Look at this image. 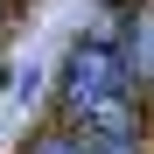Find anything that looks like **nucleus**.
<instances>
[{"instance_id":"7ed1b4c3","label":"nucleus","mask_w":154,"mask_h":154,"mask_svg":"<svg viewBox=\"0 0 154 154\" xmlns=\"http://www.w3.org/2000/svg\"><path fill=\"white\" fill-rule=\"evenodd\" d=\"M35 154H91V140H70V133H42Z\"/></svg>"},{"instance_id":"f257e3e1","label":"nucleus","mask_w":154,"mask_h":154,"mask_svg":"<svg viewBox=\"0 0 154 154\" xmlns=\"http://www.w3.org/2000/svg\"><path fill=\"white\" fill-rule=\"evenodd\" d=\"M63 112L84 126V140H133L140 105H133V77H126L112 42H77L63 63Z\"/></svg>"},{"instance_id":"f03ea898","label":"nucleus","mask_w":154,"mask_h":154,"mask_svg":"<svg viewBox=\"0 0 154 154\" xmlns=\"http://www.w3.org/2000/svg\"><path fill=\"white\" fill-rule=\"evenodd\" d=\"M119 63H126V77H133V91H140V84L154 91V7H140L133 21H126V49H119Z\"/></svg>"},{"instance_id":"20e7f679","label":"nucleus","mask_w":154,"mask_h":154,"mask_svg":"<svg viewBox=\"0 0 154 154\" xmlns=\"http://www.w3.org/2000/svg\"><path fill=\"white\" fill-rule=\"evenodd\" d=\"M91 154H140L133 140H91Z\"/></svg>"}]
</instances>
